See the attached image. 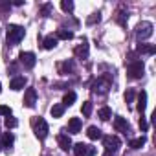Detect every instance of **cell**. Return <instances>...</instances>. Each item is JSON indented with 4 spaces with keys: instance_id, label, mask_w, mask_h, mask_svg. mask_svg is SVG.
I'll list each match as a JSON object with an SVG mask.
<instances>
[{
    "instance_id": "484cf974",
    "label": "cell",
    "mask_w": 156,
    "mask_h": 156,
    "mask_svg": "<svg viewBox=\"0 0 156 156\" xmlns=\"http://www.w3.org/2000/svg\"><path fill=\"white\" fill-rule=\"evenodd\" d=\"M59 70H61V73H66V72H72L73 70V62L72 61H64L61 66H59Z\"/></svg>"
},
{
    "instance_id": "e575fe53",
    "label": "cell",
    "mask_w": 156,
    "mask_h": 156,
    "mask_svg": "<svg viewBox=\"0 0 156 156\" xmlns=\"http://www.w3.org/2000/svg\"><path fill=\"white\" fill-rule=\"evenodd\" d=\"M0 147H2V145H0Z\"/></svg>"
},
{
    "instance_id": "9c48e42d",
    "label": "cell",
    "mask_w": 156,
    "mask_h": 156,
    "mask_svg": "<svg viewBox=\"0 0 156 156\" xmlns=\"http://www.w3.org/2000/svg\"><path fill=\"white\" fill-rule=\"evenodd\" d=\"M26 77L24 75H17V77H13L11 79V83H9V88L11 90H22L24 87H26Z\"/></svg>"
},
{
    "instance_id": "4dcf8cb0",
    "label": "cell",
    "mask_w": 156,
    "mask_h": 156,
    "mask_svg": "<svg viewBox=\"0 0 156 156\" xmlns=\"http://www.w3.org/2000/svg\"><path fill=\"white\" fill-rule=\"evenodd\" d=\"M0 116H11V108L8 107V105H0Z\"/></svg>"
},
{
    "instance_id": "8fae6325",
    "label": "cell",
    "mask_w": 156,
    "mask_h": 156,
    "mask_svg": "<svg viewBox=\"0 0 156 156\" xmlns=\"http://www.w3.org/2000/svg\"><path fill=\"white\" fill-rule=\"evenodd\" d=\"M57 143H59V147L62 151H70L72 149V140H70L68 134H59L57 136Z\"/></svg>"
},
{
    "instance_id": "e0dca14e",
    "label": "cell",
    "mask_w": 156,
    "mask_h": 156,
    "mask_svg": "<svg viewBox=\"0 0 156 156\" xmlns=\"http://www.w3.org/2000/svg\"><path fill=\"white\" fill-rule=\"evenodd\" d=\"M87 136L90 138V140H99V138H103V134H101V129H98V127H88L87 129Z\"/></svg>"
},
{
    "instance_id": "5bb4252c",
    "label": "cell",
    "mask_w": 156,
    "mask_h": 156,
    "mask_svg": "<svg viewBox=\"0 0 156 156\" xmlns=\"http://www.w3.org/2000/svg\"><path fill=\"white\" fill-rule=\"evenodd\" d=\"M138 53H143V55H152L154 51H156V48L152 46V44H147V42H141V44H138Z\"/></svg>"
},
{
    "instance_id": "d6986e66",
    "label": "cell",
    "mask_w": 156,
    "mask_h": 156,
    "mask_svg": "<svg viewBox=\"0 0 156 156\" xmlns=\"http://www.w3.org/2000/svg\"><path fill=\"white\" fill-rule=\"evenodd\" d=\"M77 99V96H75V92H66L64 94V98H62V107H70V105H73V101Z\"/></svg>"
},
{
    "instance_id": "d4e9b609",
    "label": "cell",
    "mask_w": 156,
    "mask_h": 156,
    "mask_svg": "<svg viewBox=\"0 0 156 156\" xmlns=\"http://www.w3.org/2000/svg\"><path fill=\"white\" fill-rule=\"evenodd\" d=\"M99 20H101V13L98 11V13H92V15L87 19V24H88V26H92V24H98Z\"/></svg>"
},
{
    "instance_id": "836d02e7",
    "label": "cell",
    "mask_w": 156,
    "mask_h": 156,
    "mask_svg": "<svg viewBox=\"0 0 156 156\" xmlns=\"http://www.w3.org/2000/svg\"><path fill=\"white\" fill-rule=\"evenodd\" d=\"M0 92H2V85H0Z\"/></svg>"
},
{
    "instance_id": "ba28073f",
    "label": "cell",
    "mask_w": 156,
    "mask_h": 156,
    "mask_svg": "<svg viewBox=\"0 0 156 156\" xmlns=\"http://www.w3.org/2000/svg\"><path fill=\"white\" fill-rule=\"evenodd\" d=\"M114 129L118 130V132H129V121L125 119V118H121V116H116L114 118Z\"/></svg>"
},
{
    "instance_id": "30bf717a",
    "label": "cell",
    "mask_w": 156,
    "mask_h": 156,
    "mask_svg": "<svg viewBox=\"0 0 156 156\" xmlns=\"http://www.w3.org/2000/svg\"><path fill=\"white\" fill-rule=\"evenodd\" d=\"M73 53H75V57H79V59H87L88 57V42L83 39V42L79 46H75Z\"/></svg>"
},
{
    "instance_id": "7c38bea8",
    "label": "cell",
    "mask_w": 156,
    "mask_h": 156,
    "mask_svg": "<svg viewBox=\"0 0 156 156\" xmlns=\"http://www.w3.org/2000/svg\"><path fill=\"white\" fill-rule=\"evenodd\" d=\"M72 149H73V154H75V156H87V152H88L90 145H87V143L79 141V143H75V145H72Z\"/></svg>"
},
{
    "instance_id": "8992f818",
    "label": "cell",
    "mask_w": 156,
    "mask_h": 156,
    "mask_svg": "<svg viewBox=\"0 0 156 156\" xmlns=\"http://www.w3.org/2000/svg\"><path fill=\"white\" fill-rule=\"evenodd\" d=\"M19 59H20L22 66L28 68V70H31V68L35 66V62H37V57H35V53H31V51H22V53L19 55Z\"/></svg>"
},
{
    "instance_id": "cb8c5ba5",
    "label": "cell",
    "mask_w": 156,
    "mask_h": 156,
    "mask_svg": "<svg viewBox=\"0 0 156 156\" xmlns=\"http://www.w3.org/2000/svg\"><path fill=\"white\" fill-rule=\"evenodd\" d=\"M145 145V138L143 136H140V138H136V140H130V147L132 149H141Z\"/></svg>"
},
{
    "instance_id": "4fadbf2b",
    "label": "cell",
    "mask_w": 156,
    "mask_h": 156,
    "mask_svg": "<svg viewBox=\"0 0 156 156\" xmlns=\"http://www.w3.org/2000/svg\"><path fill=\"white\" fill-rule=\"evenodd\" d=\"M79 130H81V119L79 118H72L68 121V132L70 134H77Z\"/></svg>"
},
{
    "instance_id": "5b68a950",
    "label": "cell",
    "mask_w": 156,
    "mask_h": 156,
    "mask_svg": "<svg viewBox=\"0 0 156 156\" xmlns=\"http://www.w3.org/2000/svg\"><path fill=\"white\" fill-rule=\"evenodd\" d=\"M103 145H105V149L108 151V152H114L116 154V151L119 149V145H121V141H119V138L118 136H105L103 138Z\"/></svg>"
},
{
    "instance_id": "6da1fadb",
    "label": "cell",
    "mask_w": 156,
    "mask_h": 156,
    "mask_svg": "<svg viewBox=\"0 0 156 156\" xmlns=\"http://www.w3.org/2000/svg\"><path fill=\"white\" fill-rule=\"evenodd\" d=\"M26 35V30L22 26H17V24H9L8 26V31H6V37H8V44L9 46H15L19 44Z\"/></svg>"
},
{
    "instance_id": "f1b7e54d",
    "label": "cell",
    "mask_w": 156,
    "mask_h": 156,
    "mask_svg": "<svg viewBox=\"0 0 156 156\" xmlns=\"http://www.w3.org/2000/svg\"><path fill=\"white\" fill-rule=\"evenodd\" d=\"M134 98H136V92H134L132 88H129V90L125 92V101H127V103H132Z\"/></svg>"
},
{
    "instance_id": "83f0119b",
    "label": "cell",
    "mask_w": 156,
    "mask_h": 156,
    "mask_svg": "<svg viewBox=\"0 0 156 156\" xmlns=\"http://www.w3.org/2000/svg\"><path fill=\"white\" fill-rule=\"evenodd\" d=\"M4 123H6V127H8V129H15V127L19 125V121H17V118H13V116H8Z\"/></svg>"
},
{
    "instance_id": "603a6c76",
    "label": "cell",
    "mask_w": 156,
    "mask_h": 156,
    "mask_svg": "<svg viewBox=\"0 0 156 156\" xmlns=\"http://www.w3.org/2000/svg\"><path fill=\"white\" fill-rule=\"evenodd\" d=\"M92 108H94V107H92V103H90V101H85V103H83V107H81V114H83L85 118H90Z\"/></svg>"
},
{
    "instance_id": "2e32d148",
    "label": "cell",
    "mask_w": 156,
    "mask_h": 156,
    "mask_svg": "<svg viewBox=\"0 0 156 156\" xmlns=\"http://www.w3.org/2000/svg\"><path fill=\"white\" fill-rule=\"evenodd\" d=\"M57 42H59V41H57L55 35H48V37L42 41V48H44V50H53V48L57 46Z\"/></svg>"
},
{
    "instance_id": "7402d4cb",
    "label": "cell",
    "mask_w": 156,
    "mask_h": 156,
    "mask_svg": "<svg viewBox=\"0 0 156 156\" xmlns=\"http://www.w3.org/2000/svg\"><path fill=\"white\" fill-rule=\"evenodd\" d=\"M50 114H51L53 118H61V116L64 114V107H62V103H61V105H53V107L50 108Z\"/></svg>"
},
{
    "instance_id": "277c9868",
    "label": "cell",
    "mask_w": 156,
    "mask_h": 156,
    "mask_svg": "<svg viewBox=\"0 0 156 156\" xmlns=\"http://www.w3.org/2000/svg\"><path fill=\"white\" fill-rule=\"evenodd\" d=\"M152 24L151 22H141V24H138V28H136V37H138V41H147L151 35H152Z\"/></svg>"
},
{
    "instance_id": "4316f807",
    "label": "cell",
    "mask_w": 156,
    "mask_h": 156,
    "mask_svg": "<svg viewBox=\"0 0 156 156\" xmlns=\"http://www.w3.org/2000/svg\"><path fill=\"white\" fill-rule=\"evenodd\" d=\"M61 9L66 11V13L73 11V2H72V0H62V2H61Z\"/></svg>"
},
{
    "instance_id": "ac0fdd59",
    "label": "cell",
    "mask_w": 156,
    "mask_h": 156,
    "mask_svg": "<svg viewBox=\"0 0 156 156\" xmlns=\"http://www.w3.org/2000/svg\"><path fill=\"white\" fill-rule=\"evenodd\" d=\"M13 141H15V136H13L11 132H6V134L2 136V143H0V145L6 147V149L9 151V149H11V145H13Z\"/></svg>"
},
{
    "instance_id": "44dd1931",
    "label": "cell",
    "mask_w": 156,
    "mask_h": 156,
    "mask_svg": "<svg viewBox=\"0 0 156 156\" xmlns=\"http://www.w3.org/2000/svg\"><path fill=\"white\" fill-rule=\"evenodd\" d=\"M98 116H99V119H103V121H108V119L112 118V110H110L108 107H103V108H99Z\"/></svg>"
},
{
    "instance_id": "f546056e",
    "label": "cell",
    "mask_w": 156,
    "mask_h": 156,
    "mask_svg": "<svg viewBox=\"0 0 156 156\" xmlns=\"http://www.w3.org/2000/svg\"><path fill=\"white\" fill-rule=\"evenodd\" d=\"M42 17H48L50 13H51V4H44L42 8H41V11H39Z\"/></svg>"
},
{
    "instance_id": "ffe728a7",
    "label": "cell",
    "mask_w": 156,
    "mask_h": 156,
    "mask_svg": "<svg viewBox=\"0 0 156 156\" xmlns=\"http://www.w3.org/2000/svg\"><path fill=\"white\" fill-rule=\"evenodd\" d=\"M55 37H57V41H59V39H62V41H70V39H73V31H70V30H59Z\"/></svg>"
},
{
    "instance_id": "d6a6232c",
    "label": "cell",
    "mask_w": 156,
    "mask_h": 156,
    "mask_svg": "<svg viewBox=\"0 0 156 156\" xmlns=\"http://www.w3.org/2000/svg\"><path fill=\"white\" fill-rule=\"evenodd\" d=\"M103 156H114V152H108V151H107V152H105Z\"/></svg>"
},
{
    "instance_id": "7a4b0ae2",
    "label": "cell",
    "mask_w": 156,
    "mask_h": 156,
    "mask_svg": "<svg viewBox=\"0 0 156 156\" xmlns=\"http://www.w3.org/2000/svg\"><path fill=\"white\" fill-rule=\"evenodd\" d=\"M31 127H33V130H35V136L39 138V140H46L48 138V132H50V127H48V123H46V119L44 118H33L31 119Z\"/></svg>"
},
{
    "instance_id": "9a60e30c",
    "label": "cell",
    "mask_w": 156,
    "mask_h": 156,
    "mask_svg": "<svg viewBox=\"0 0 156 156\" xmlns=\"http://www.w3.org/2000/svg\"><path fill=\"white\" fill-rule=\"evenodd\" d=\"M145 108H147V92L145 90H141L140 94H138V112H145Z\"/></svg>"
},
{
    "instance_id": "3957f363",
    "label": "cell",
    "mask_w": 156,
    "mask_h": 156,
    "mask_svg": "<svg viewBox=\"0 0 156 156\" xmlns=\"http://www.w3.org/2000/svg\"><path fill=\"white\" fill-rule=\"evenodd\" d=\"M143 72H145V64H143V61H130L129 62V66H127V73H129V77L130 79H141L143 77Z\"/></svg>"
},
{
    "instance_id": "1f68e13d",
    "label": "cell",
    "mask_w": 156,
    "mask_h": 156,
    "mask_svg": "<svg viewBox=\"0 0 156 156\" xmlns=\"http://www.w3.org/2000/svg\"><path fill=\"white\" fill-rule=\"evenodd\" d=\"M140 129H141V130H147V129H149V123L145 121V118L140 119Z\"/></svg>"
},
{
    "instance_id": "52a82bcc",
    "label": "cell",
    "mask_w": 156,
    "mask_h": 156,
    "mask_svg": "<svg viewBox=\"0 0 156 156\" xmlns=\"http://www.w3.org/2000/svg\"><path fill=\"white\" fill-rule=\"evenodd\" d=\"M35 103H37V92H35V88H28L24 92V105L28 108H31V107H35Z\"/></svg>"
}]
</instances>
